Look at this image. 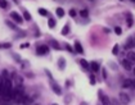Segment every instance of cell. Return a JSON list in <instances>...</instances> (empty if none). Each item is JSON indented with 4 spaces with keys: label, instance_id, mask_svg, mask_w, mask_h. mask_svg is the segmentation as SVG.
Wrapping results in <instances>:
<instances>
[{
    "label": "cell",
    "instance_id": "277c9868",
    "mask_svg": "<svg viewBox=\"0 0 135 105\" xmlns=\"http://www.w3.org/2000/svg\"><path fill=\"white\" fill-rule=\"evenodd\" d=\"M37 54L39 55H44V54H48V51H49V48L46 46V45H41V46H39L37 48Z\"/></svg>",
    "mask_w": 135,
    "mask_h": 105
},
{
    "label": "cell",
    "instance_id": "d4e9b609",
    "mask_svg": "<svg viewBox=\"0 0 135 105\" xmlns=\"http://www.w3.org/2000/svg\"><path fill=\"white\" fill-rule=\"evenodd\" d=\"M0 7L5 9V8L8 7V1H4V0H0Z\"/></svg>",
    "mask_w": 135,
    "mask_h": 105
},
{
    "label": "cell",
    "instance_id": "d6a6232c",
    "mask_svg": "<svg viewBox=\"0 0 135 105\" xmlns=\"http://www.w3.org/2000/svg\"><path fill=\"white\" fill-rule=\"evenodd\" d=\"M81 105H88L86 103H81Z\"/></svg>",
    "mask_w": 135,
    "mask_h": 105
},
{
    "label": "cell",
    "instance_id": "9a60e30c",
    "mask_svg": "<svg viewBox=\"0 0 135 105\" xmlns=\"http://www.w3.org/2000/svg\"><path fill=\"white\" fill-rule=\"evenodd\" d=\"M68 32H70V24H66L62 30V35L66 36V35H68Z\"/></svg>",
    "mask_w": 135,
    "mask_h": 105
},
{
    "label": "cell",
    "instance_id": "7a4b0ae2",
    "mask_svg": "<svg viewBox=\"0 0 135 105\" xmlns=\"http://www.w3.org/2000/svg\"><path fill=\"white\" fill-rule=\"evenodd\" d=\"M98 94H99V99H100V101H102V105H112L109 97L106 96V95L103 94V91H99Z\"/></svg>",
    "mask_w": 135,
    "mask_h": 105
},
{
    "label": "cell",
    "instance_id": "52a82bcc",
    "mask_svg": "<svg viewBox=\"0 0 135 105\" xmlns=\"http://www.w3.org/2000/svg\"><path fill=\"white\" fill-rule=\"evenodd\" d=\"M13 80H14V82H16V87L17 86H22V82H23V80H22V77H19L18 74H13Z\"/></svg>",
    "mask_w": 135,
    "mask_h": 105
},
{
    "label": "cell",
    "instance_id": "4fadbf2b",
    "mask_svg": "<svg viewBox=\"0 0 135 105\" xmlns=\"http://www.w3.org/2000/svg\"><path fill=\"white\" fill-rule=\"evenodd\" d=\"M80 64L82 65L84 69H89V68H90V64H89L86 60H85V59H81V60H80Z\"/></svg>",
    "mask_w": 135,
    "mask_h": 105
},
{
    "label": "cell",
    "instance_id": "8d00e7d4",
    "mask_svg": "<svg viewBox=\"0 0 135 105\" xmlns=\"http://www.w3.org/2000/svg\"><path fill=\"white\" fill-rule=\"evenodd\" d=\"M34 105H39V104H34Z\"/></svg>",
    "mask_w": 135,
    "mask_h": 105
},
{
    "label": "cell",
    "instance_id": "d590c367",
    "mask_svg": "<svg viewBox=\"0 0 135 105\" xmlns=\"http://www.w3.org/2000/svg\"><path fill=\"white\" fill-rule=\"evenodd\" d=\"M52 105H58V104H52Z\"/></svg>",
    "mask_w": 135,
    "mask_h": 105
},
{
    "label": "cell",
    "instance_id": "6da1fadb",
    "mask_svg": "<svg viewBox=\"0 0 135 105\" xmlns=\"http://www.w3.org/2000/svg\"><path fill=\"white\" fill-rule=\"evenodd\" d=\"M120 103L122 105H129L130 104V96L126 92H120Z\"/></svg>",
    "mask_w": 135,
    "mask_h": 105
},
{
    "label": "cell",
    "instance_id": "1f68e13d",
    "mask_svg": "<svg viewBox=\"0 0 135 105\" xmlns=\"http://www.w3.org/2000/svg\"><path fill=\"white\" fill-rule=\"evenodd\" d=\"M133 87H135V80H133Z\"/></svg>",
    "mask_w": 135,
    "mask_h": 105
},
{
    "label": "cell",
    "instance_id": "7c38bea8",
    "mask_svg": "<svg viewBox=\"0 0 135 105\" xmlns=\"http://www.w3.org/2000/svg\"><path fill=\"white\" fill-rule=\"evenodd\" d=\"M58 65H59L61 69H64V68H66V60H64V58H61L59 60H58Z\"/></svg>",
    "mask_w": 135,
    "mask_h": 105
},
{
    "label": "cell",
    "instance_id": "4dcf8cb0",
    "mask_svg": "<svg viewBox=\"0 0 135 105\" xmlns=\"http://www.w3.org/2000/svg\"><path fill=\"white\" fill-rule=\"evenodd\" d=\"M131 39V41H133V45H134V48H135V36H133V37H130Z\"/></svg>",
    "mask_w": 135,
    "mask_h": 105
},
{
    "label": "cell",
    "instance_id": "ba28073f",
    "mask_svg": "<svg viewBox=\"0 0 135 105\" xmlns=\"http://www.w3.org/2000/svg\"><path fill=\"white\" fill-rule=\"evenodd\" d=\"M126 59H127L131 64H134V63H135V53L134 51H129L127 55H126Z\"/></svg>",
    "mask_w": 135,
    "mask_h": 105
},
{
    "label": "cell",
    "instance_id": "3957f363",
    "mask_svg": "<svg viewBox=\"0 0 135 105\" xmlns=\"http://www.w3.org/2000/svg\"><path fill=\"white\" fill-rule=\"evenodd\" d=\"M10 17L14 19V22H17V23H19V24L23 22V18H22V16H19L17 12H12V13H10Z\"/></svg>",
    "mask_w": 135,
    "mask_h": 105
},
{
    "label": "cell",
    "instance_id": "8992f818",
    "mask_svg": "<svg viewBox=\"0 0 135 105\" xmlns=\"http://www.w3.org/2000/svg\"><path fill=\"white\" fill-rule=\"evenodd\" d=\"M52 89H53L54 92H55V95H62V89L54 81H52Z\"/></svg>",
    "mask_w": 135,
    "mask_h": 105
},
{
    "label": "cell",
    "instance_id": "4316f807",
    "mask_svg": "<svg viewBox=\"0 0 135 105\" xmlns=\"http://www.w3.org/2000/svg\"><path fill=\"white\" fill-rule=\"evenodd\" d=\"M66 48H67V50H68V51H70V53H73V51H75V49H73V48H71V46H70V45H68V44H67V45H66Z\"/></svg>",
    "mask_w": 135,
    "mask_h": 105
},
{
    "label": "cell",
    "instance_id": "836d02e7",
    "mask_svg": "<svg viewBox=\"0 0 135 105\" xmlns=\"http://www.w3.org/2000/svg\"><path fill=\"white\" fill-rule=\"evenodd\" d=\"M133 72H134V76H135V68H134V69H133Z\"/></svg>",
    "mask_w": 135,
    "mask_h": 105
},
{
    "label": "cell",
    "instance_id": "2e32d148",
    "mask_svg": "<svg viewBox=\"0 0 135 105\" xmlns=\"http://www.w3.org/2000/svg\"><path fill=\"white\" fill-rule=\"evenodd\" d=\"M55 13H57V16H58V17H61V18H62L63 16H64V10H63L62 8H57Z\"/></svg>",
    "mask_w": 135,
    "mask_h": 105
},
{
    "label": "cell",
    "instance_id": "44dd1931",
    "mask_svg": "<svg viewBox=\"0 0 135 105\" xmlns=\"http://www.w3.org/2000/svg\"><path fill=\"white\" fill-rule=\"evenodd\" d=\"M80 16H81V17H84V18H86V17L89 16V12L86 10V9H82V10L80 12Z\"/></svg>",
    "mask_w": 135,
    "mask_h": 105
},
{
    "label": "cell",
    "instance_id": "603a6c76",
    "mask_svg": "<svg viewBox=\"0 0 135 105\" xmlns=\"http://www.w3.org/2000/svg\"><path fill=\"white\" fill-rule=\"evenodd\" d=\"M127 26L129 27L133 26V17H131V14H127Z\"/></svg>",
    "mask_w": 135,
    "mask_h": 105
},
{
    "label": "cell",
    "instance_id": "9c48e42d",
    "mask_svg": "<svg viewBox=\"0 0 135 105\" xmlns=\"http://www.w3.org/2000/svg\"><path fill=\"white\" fill-rule=\"evenodd\" d=\"M75 51L76 53H80V54L84 53V49H82V46H81L80 41H75Z\"/></svg>",
    "mask_w": 135,
    "mask_h": 105
},
{
    "label": "cell",
    "instance_id": "83f0119b",
    "mask_svg": "<svg viewBox=\"0 0 135 105\" xmlns=\"http://www.w3.org/2000/svg\"><path fill=\"white\" fill-rule=\"evenodd\" d=\"M90 83L95 85V77H94V76H90Z\"/></svg>",
    "mask_w": 135,
    "mask_h": 105
},
{
    "label": "cell",
    "instance_id": "cb8c5ba5",
    "mask_svg": "<svg viewBox=\"0 0 135 105\" xmlns=\"http://www.w3.org/2000/svg\"><path fill=\"white\" fill-rule=\"evenodd\" d=\"M112 53H113V55H117V54H118V45H115L113 50H112Z\"/></svg>",
    "mask_w": 135,
    "mask_h": 105
},
{
    "label": "cell",
    "instance_id": "e575fe53",
    "mask_svg": "<svg viewBox=\"0 0 135 105\" xmlns=\"http://www.w3.org/2000/svg\"><path fill=\"white\" fill-rule=\"evenodd\" d=\"M0 82H1V76H0Z\"/></svg>",
    "mask_w": 135,
    "mask_h": 105
},
{
    "label": "cell",
    "instance_id": "484cf974",
    "mask_svg": "<svg viewBox=\"0 0 135 105\" xmlns=\"http://www.w3.org/2000/svg\"><path fill=\"white\" fill-rule=\"evenodd\" d=\"M115 32H116V35H121V33H122L121 27H115Z\"/></svg>",
    "mask_w": 135,
    "mask_h": 105
},
{
    "label": "cell",
    "instance_id": "f546056e",
    "mask_svg": "<svg viewBox=\"0 0 135 105\" xmlns=\"http://www.w3.org/2000/svg\"><path fill=\"white\" fill-rule=\"evenodd\" d=\"M28 45H30V44H22V45H21V48H22V49H26L27 46H28Z\"/></svg>",
    "mask_w": 135,
    "mask_h": 105
},
{
    "label": "cell",
    "instance_id": "5b68a950",
    "mask_svg": "<svg viewBox=\"0 0 135 105\" xmlns=\"http://www.w3.org/2000/svg\"><path fill=\"white\" fill-rule=\"evenodd\" d=\"M121 64H122V67L125 68L126 71H131V69H134V68H133V64L127 60V59H124V60L121 62Z\"/></svg>",
    "mask_w": 135,
    "mask_h": 105
},
{
    "label": "cell",
    "instance_id": "5bb4252c",
    "mask_svg": "<svg viewBox=\"0 0 135 105\" xmlns=\"http://www.w3.org/2000/svg\"><path fill=\"white\" fill-rule=\"evenodd\" d=\"M122 86H124L125 89H126V87H133V80H126V81H124Z\"/></svg>",
    "mask_w": 135,
    "mask_h": 105
},
{
    "label": "cell",
    "instance_id": "30bf717a",
    "mask_svg": "<svg viewBox=\"0 0 135 105\" xmlns=\"http://www.w3.org/2000/svg\"><path fill=\"white\" fill-rule=\"evenodd\" d=\"M90 68H91L93 72H98L100 67H99V64H98L97 62H91V63H90Z\"/></svg>",
    "mask_w": 135,
    "mask_h": 105
},
{
    "label": "cell",
    "instance_id": "f1b7e54d",
    "mask_svg": "<svg viewBox=\"0 0 135 105\" xmlns=\"http://www.w3.org/2000/svg\"><path fill=\"white\" fill-rule=\"evenodd\" d=\"M70 16L71 17H75L76 16V10H75V9H71V10H70Z\"/></svg>",
    "mask_w": 135,
    "mask_h": 105
},
{
    "label": "cell",
    "instance_id": "ac0fdd59",
    "mask_svg": "<svg viewBox=\"0 0 135 105\" xmlns=\"http://www.w3.org/2000/svg\"><path fill=\"white\" fill-rule=\"evenodd\" d=\"M5 23H7V26L9 27V28H12V30H17L16 24H14V23H12L10 21H5Z\"/></svg>",
    "mask_w": 135,
    "mask_h": 105
},
{
    "label": "cell",
    "instance_id": "7402d4cb",
    "mask_svg": "<svg viewBox=\"0 0 135 105\" xmlns=\"http://www.w3.org/2000/svg\"><path fill=\"white\" fill-rule=\"evenodd\" d=\"M12 46L10 42H7V44H0V49H9Z\"/></svg>",
    "mask_w": 135,
    "mask_h": 105
},
{
    "label": "cell",
    "instance_id": "ffe728a7",
    "mask_svg": "<svg viewBox=\"0 0 135 105\" xmlns=\"http://www.w3.org/2000/svg\"><path fill=\"white\" fill-rule=\"evenodd\" d=\"M37 12H39V14H41V16H44V17H45V16H48V12H46V9H44V8H40Z\"/></svg>",
    "mask_w": 135,
    "mask_h": 105
},
{
    "label": "cell",
    "instance_id": "e0dca14e",
    "mask_svg": "<svg viewBox=\"0 0 135 105\" xmlns=\"http://www.w3.org/2000/svg\"><path fill=\"white\" fill-rule=\"evenodd\" d=\"M48 26L50 27V28H54V27H55V19H53V18H50V19L48 21Z\"/></svg>",
    "mask_w": 135,
    "mask_h": 105
},
{
    "label": "cell",
    "instance_id": "d6986e66",
    "mask_svg": "<svg viewBox=\"0 0 135 105\" xmlns=\"http://www.w3.org/2000/svg\"><path fill=\"white\" fill-rule=\"evenodd\" d=\"M23 18H25L26 21H31V14H30L27 10H25V12H23Z\"/></svg>",
    "mask_w": 135,
    "mask_h": 105
},
{
    "label": "cell",
    "instance_id": "8fae6325",
    "mask_svg": "<svg viewBox=\"0 0 135 105\" xmlns=\"http://www.w3.org/2000/svg\"><path fill=\"white\" fill-rule=\"evenodd\" d=\"M50 45H52V48L55 49V50H59V49H61V45L58 44L55 40H50Z\"/></svg>",
    "mask_w": 135,
    "mask_h": 105
}]
</instances>
